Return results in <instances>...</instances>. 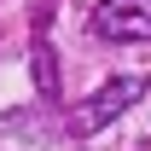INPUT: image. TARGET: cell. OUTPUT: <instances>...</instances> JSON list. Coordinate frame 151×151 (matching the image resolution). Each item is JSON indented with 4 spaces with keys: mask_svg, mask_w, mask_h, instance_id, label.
<instances>
[{
    "mask_svg": "<svg viewBox=\"0 0 151 151\" xmlns=\"http://www.w3.org/2000/svg\"><path fill=\"white\" fill-rule=\"evenodd\" d=\"M145 99V76H111L99 93H87L81 105L70 111V134H99V128H111L122 111H134Z\"/></svg>",
    "mask_w": 151,
    "mask_h": 151,
    "instance_id": "cell-1",
    "label": "cell"
},
{
    "mask_svg": "<svg viewBox=\"0 0 151 151\" xmlns=\"http://www.w3.org/2000/svg\"><path fill=\"white\" fill-rule=\"evenodd\" d=\"M93 35L99 41H151V0H99L93 12Z\"/></svg>",
    "mask_w": 151,
    "mask_h": 151,
    "instance_id": "cell-2",
    "label": "cell"
}]
</instances>
